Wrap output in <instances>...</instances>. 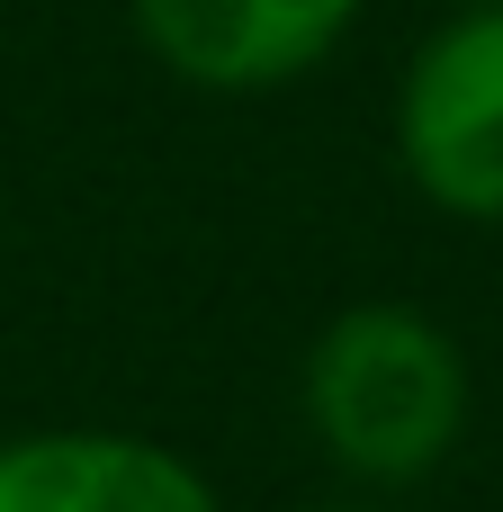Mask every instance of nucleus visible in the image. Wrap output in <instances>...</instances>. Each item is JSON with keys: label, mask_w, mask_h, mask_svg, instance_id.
Masks as SVG:
<instances>
[{"label": "nucleus", "mask_w": 503, "mask_h": 512, "mask_svg": "<svg viewBox=\"0 0 503 512\" xmlns=\"http://www.w3.org/2000/svg\"><path fill=\"white\" fill-rule=\"evenodd\" d=\"M369 0H126L144 54L216 99H252V90H288L315 63H333V45L360 27Z\"/></svg>", "instance_id": "7ed1b4c3"}, {"label": "nucleus", "mask_w": 503, "mask_h": 512, "mask_svg": "<svg viewBox=\"0 0 503 512\" xmlns=\"http://www.w3.org/2000/svg\"><path fill=\"white\" fill-rule=\"evenodd\" d=\"M324 512H360V504H324Z\"/></svg>", "instance_id": "39448f33"}, {"label": "nucleus", "mask_w": 503, "mask_h": 512, "mask_svg": "<svg viewBox=\"0 0 503 512\" xmlns=\"http://www.w3.org/2000/svg\"><path fill=\"white\" fill-rule=\"evenodd\" d=\"M306 423L369 486L432 477L468 432V360L414 306H351L306 351Z\"/></svg>", "instance_id": "f257e3e1"}, {"label": "nucleus", "mask_w": 503, "mask_h": 512, "mask_svg": "<svg viewBox=\"0 0 503 512\" xmlns=\"http://www.w3.org/2000/svg\"><path fill=\"white\" fill-rule=\"evenodd\" d=\"M0 512H216V495L162 441L27 432V441H0Z\"/></svg>", "instance_id": "20e7f679"}, {"label": "nucleus", "mask_w": 503, "mask_h": 512, "mask_svg": "<svg viewBox=\"0 0 503 512\" xmlns=\"http://www.w3.org/2000/svg\"><path fill=\"white\" fill-rule=\"evenodd\" d=\"M459 9H486V0H459Z\"/></svg>", "instance_id": "423d86ee"}, {"label": "nucleus", "mask_w": 503, "mask_h": 512, "mask_svg": "<svg viewBox=\"0 0 503 512\" xmlns=\"http://www.w3.org/2000/svg\"><path fill=\"white\" fill-rule=\"evenodd\" d=\"M396 162L441 216L503 225V0L414 45L396 81Z\"/></svg>", "instance_id": "f03ea898"}]
</instances>
